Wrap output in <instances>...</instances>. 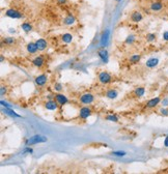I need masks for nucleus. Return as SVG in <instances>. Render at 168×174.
Here are the masks:
<instances>
[{
  "mask_svg": "<svg viewBox=\"0 0 168 174\" xmlns=\"http://www.w3.org/2000/svg\"><path fill=\"white\" fill-rule=\"evenodd\" d=\"M62 23L64 24V25H67V26H72V25H74V24L76 23V18L73 16V15H67V16L63 19Z\"/></svg>",
  "mask_w": 168,
  "mask_h": 174,
  "instance_id": "nucleus-20",
  "label": "nucleus"
},
{
  "mask_svg": "<svg viewBox=\"0 0 168 174\" xmlns=\"http://www.w3.org/2000/svg\"><path fill=\"white\" fill-rule=\"evenodd\" d=\"M53 89L56 91V92H61L63 90V86L61 83H59V82H55L53 85Z\"/></svg>",
  "mask_w": 168,
  "mask_h": 174,
  "instance_id": "nucleus-29",
  "label": "nucleus"
},
{
  "mask_svg": "<svg viewBox=\"0 0 168 174\" xmlns=\"http://www.w3.org/2000/svg\"><path fill=\"white\" fill-rule=\"evenodd\" d=\"M7 91H8L7 86L1 85V88H0V94H1V97H4V95L7 93Z\"/></svg>",
  "mask_w": 168,
  "mask_h": 174,
  "instance_id": "nucleus-31",
  "label": "nucleus"
},
{
  "mask_svg": "<svg viewBox=\"0 0 168 174\" xmlns=\"http://www.w3.org/2000/svg\"><path fill=\"white\" fill-rule=\"evenodd\" d=\"M98 55H99L100 59L102 60L103 62H107L108 61V51L105 49L104 47H102L101 49H99V51H98Z\"/></svg>",
  "mask_w": 168,
  "mask_h": 174,
  "instance_id": "nucleus-17",
  "label": "nucleus"
},
{
  "mask_svg": "<svg viewBox=\"0 0 168 174\" xmlns=\"http://www.w3.org/2000/svg\"><path fill=\"white\" fill-rule=\"evenodd\" d=\"M157 40V35L155 33H147L145 35V41L147 43H154Z\"/></svg>",
  "mask_w": 168,
  "mask_h": 174,
  "instance_id": "nucleus-28",
  "label": "nucleus"
},
{
  "mask_svg": "<svg viewBox=\"0 0 168 174\" xmlns=\"http://www.w3.org/2000/svg\"><path fill=\"white\" fill-rule=\"evenodd\" d=\"M160 113H161L162 115H164V116H168V109H165V108L161 109V110H160Z\"/></svg>",
  "mask_w": 168,
  "mask_h": 174,
  "instance_id": "nucleus-34",
  "label": "nucleus"
},
{
  "mask_svg": "<svg viewBox=\"0 0 168 174\" xmlns=\"http://www.w3.org/2000/svg\"><path fill=\"white\" fill-rule=\"evenodd\" d=\"M95 102V94L91 92H84L79 97V103L84 106H89Z\"/></svg>",
  "mask_w": 168,
  "mask_h": 174,
  "instance_id": "nucleus-3",
  "label": "nucleus"
},
{
  "mask_svg": "<svg viewBox=\"0 0 168 174\" xmlns=\"http://www.w3.org/2000/svg\"><path fill=\"white\" fill-rule=\"evenodd\" d=\"M111 154L114 156H119V158H121V156H127V152L123 151V150H116V151H112L111 152Z\"/></svg>",
  "mask_w": 168,
  "mask_h": 174,
  "instance_id": "nucleus-30",
  "label": "nucleus"
},
{
  "mask_svg": "<svg viewBox=\"0 0 168 174\" xmlns=\"http://www.w3.org/2000/svg\"><path fill=\"white\" fill-rule=\"evenodd\" d=\"M26 50H27V52L29 54L34 55V54L38 53V46H36V42H30V43H28L27 45H26Z\"/></svg>",
  "mask_w": 168,
  "mask_h": 174,
  "instance_id": "nucleus-15",
  "label": "nucleus"
},
{
  "mask_svg": "<svg viewBox=\"0 0 168 174\" xmlns=\"http://www.w3.org/2000/svg\"><path fill=\"white\" fill-rule=\"evenodd\" d=\"M32 152H33V149L30 146H25V148L23 150V153H32Z\"/></svg>",
  "mask_w": 168,
  "mask_h": 174,
  "instance_id": "nucleus-32",
  "label": "nucleus"
},
{
  "mask_svg": "<svg viewBox=\"0 0 168 174\" xmlns=\"http://www.w3.org/2000/svg\"><path fill=\"white\" fill-rule=\"evenodd\" d=\"M73 40H74L73 34L69 33V32L63 33L60 35V41H61L63 44H71L72 42H73Z\"/></svg>",
  "mask_w": 168,
  "mask_h": 174,
  "instance_id": "nucleus-19",
  "label": "nucleus"
},
{
  "mask_svg": "<svg viewBox=\"0 0 168 174\" xmlns=\"http://www.w3.org/2000/svg\"><path fill=\"white\" fill-rule=\"evenodd\" d=\"M141 60V55L140 54H133L129 57V62H131L132 64H136L138 62H140Z\"/></svg>",
  "mask_w": 168,
  "mask_h": 174,
  "instance_id": "nucleus-23",
  "label": "nucleus"
},
{
  "mask_svg": "<svg viewBox=\"0 0 168 174\" xmlns=\"http://www.w3.org/2000/svg\"><path fill=\"white\" fill-rule=\"evenodd\" d=\"M161 104H162V106H164V107H167L168 106V97H165L164 100H162V101H161Z\"/></svg>",
  "mask_w": 168,
  "mask_h": 174,
  "instance_id": "nucleus-35",
  "label": "nucleus"
},
{
  "mask_svg": "<svg viewBox=\"0 0 168 174\" xmlns=\"http://www.w3.org/2000/svg\"><path fill=\"white\" fill-rule=\"evenodd\" d=\"M109 34H110V31L108 29H106L105 31L103 32V35L101 38V46L102 47H105L108 43V40H109Z\"/></svg>",
  "mask_w": 168,
  "mask_h": 174,
  "instance_id": "nucleus-22",
  "label": "nucleus"
},
{
  "mask_svg": "<svg viewBox=\"0 0 168 174\" xmlns=\"http://www.w3.org/2000/svg\"><path fill=\"white\" fill-rule=\"evenodd\" d=\"M163 7H164V4H163V2L161 1H152V3L149 4V8L152 12H155V13H159L161 12V10H163Z\"/></svg>",
  "mask_w": 168,
  "mask_h": 174,
  "instance_id": "nucleus-12",
  "label": "nucleus"
},
{
  "mask_svg": "<svg viewBox=\"0 0 168 174\" xmlns=\"http://www.w3.org/2000/svg\"><path fill=\"white\" fill-rule=\"evenodd\" d=\"M118 90L115 88H109L107 89V91L105 92V97L109 100H115L118 97Z\"/></svg>",
  "mask_w": 168,
  "mask_h": 174,
  "instance_id": "nucleus-14",
  "label": "nucleus"
},
{
  "mask_svg": "<svg viewBox=\"0 0 168 174\" xmlns=\"http://www.w3.org/2000/svg\"><path fill=\"white\" fill-rule=\"evenodd\" d=\"M31 63L33 66L38 67V69H42L47 63V57L45 54H41V55H36L33 59L31 60Z\"/></svg>",
  "mask_w": 168,
  "mask_h": 174,
  "instance_id": "nucleus-4",
  "label": "nucleus"
},
{
  "mask_svg": "<svg viewBox=\"0 0 168 174\" xmlns=\"http://www.w3.org/2000/svg\"><path fill=\"white\" fill-rule=\"evenodd\" d=\"M121 1V0H115V2H119Z\"/></svg>",
  "mask_w": 168,
  "mask_h": 174,
  "instance_id": "nucleus-40",
  "label": "nucleus"
},
{
  "mask_svg": "<svg viewBox=\"0 0 168 174\" xmlns=\"http://www.w3.org/2000/svg\"><path fill=\"white\" fill-rule=\"evenodd\" d=\"M10 33H15V32H16V30L13 29V28H10Z\"/></svg>",
  "mask_w": 168,
  "mask_h": 174,
  "instance_id": "nucleus-39",
  "label": "nucleus"
},
{
  "mask_svg": "<svg viewBox=\"0 0 168 174\" xmlns=\"http://www.w3.org/2000/svg\"><path fill=\"white\" fill-rule=\"evenodd\" d=\"M135 42H136V36H135L134 34H130V35H128L125 40V44L126 45H129V46H132Z\"/></svg>",
  "mask_w": 168,
  "mask_h": 174,
  "instance_id": "nucleus-26",
  "label": "nucleus"
},
{
  "mask_svg": "<svg viewBox=\"0 0 168 174\" xmlns=\"http://www.w3.org/2000/svg\"><path fill=\"white\" fill-rule=\"evenodd\" d=\"M158 64H159V58L157 57H152L145 61V66L147 69H155L156 66H158Z\"/></svg>",
  "mask_w": 168,
  "mask_h": 174,
  "instance_id": "nucleus-16",
  "label": "nucleus"
},
{
  "mask_svg": "<svg viewBox=\"0 0 168 174\" xmlns=\"http://www.w3.org/2000/svg\"><path fill=\"white\" fill-rule=\"evenodd\" d=\"M4 15L8 18H12V19H22L24 18V15L23 13H21L20 10H15V8H8L4 12Z\"/></svg>",
  "mask_w": 168,
  "mask_h": 174,
  "instance_id": "nucleus-6",
  "label": "nucleus"
},
{
  "mask_svg": "<svg viewBox=\"0 0 168 174\" xmlns=\"http://www.w3.org/2000/svg\"><path fill=\"white\" fill-rule=\"evenodd\" d=\"M163 41H165V42H168V31H164V33H163Z\"/></svg>",
  "mask_w": 168,
  "mask_h": 174,
  "instance_id": "nucleus-37",
  "label": "nucleus"
},
{
  "mask_svg": "<svg viewBox=\"0 0 168 174\" xmlns=\"http://www.w3.org/2000/svg\"><path fill=\"white\" fill-rule=\"evenodd\" d=\"M21 28L24 32H26V33L32 31V29H33V27H32V25L29 22H23V23L21 24Z\"/></svg>",
  "mask_w": 168,
  "mask_h": 174,
  "instance_id": "nucleus-24",
  "label": "nucleus"
},
{
  "mask_svg": "<svg viewBox=\"0 0 168 174\" xmlns=\"http://www.w3.org/2000/svg\"><path fill=\"white\" fill-rule=\"evenodd\" d=\"M34 82H36V86L38 87H44L48 83V76L46 74H41V75L36 76L34 78Z\"/></svg>",
  "mask_w": 168,
  "mask_h": 174,
  "instance_id": "nucleus-8",
  "label": "nucleus"
},
{
  "mask_svg": "<svg viewBox=\"0 0 168 174\" xmlns=\"http://www.w3.org/2000/svg\"><path fill=\"white\" fill-rule=\"evenodd\" d=\"M3 112H4V114L8 115V116H10V117H17V118H21V117H22L20 114H18L17 112H15V111L13 110L12 108L3 109Z\"/></svg>",
  "mask_w": 168,
  "mask_h": 174,
  "instance_id": "nucleus-21",
  "label": "nucleus"
},
{
  "mask_svg": "<svg viewBox=\"0 0 168 174\" xmlns=\"http://www.w3.org/2000/svg\"><path fill=\"white\" fill-rule=\"evenodd\" d=\"M0 104H1V106L3 108H12V105H10V104H8L7 102L3 101V100H2V101L0 102Z\"/></svg>",
  "mask_w": 168,
  "mask_h": 174,
  "instance_id": "nucleus-33",
  "label": "nucleus"
},
{
  "mask_svg": "<svg viewBox=\"0 0 168 174\" xmlns=\"http://www.w3.org/2000/svg\"><path fill=\"white\" fill-rule=\"evenodd\" d=\"M54 99H55V101L57 102L58 104H59L60 107H63V106H65L67 104H69V97H67L65 94H63L61 92H57L54 94Z\"/></svg>",
  "mask_w": 168,
  "mask_h": 174,
  "instance_id": "nucleus-7",
  "label": "nucleus"
},
{
  "mask_svg": "<svg viewBox=\"0 0 168 174\" xmlns=\"http://www.w3.org/2000/svg\"><path fill=\"white\" fill-rule=\"evenodd\" d=\"M2 43L6 46H13L16 44V38H13V36H7V38H2Z\"/></svg>",
  "mask_w": 168,
  "mask_h": 174,
  "instance_id": "nucleus-25",
  "label": "nucleus"
},
{
  "mask_svg": "<svg viewBox=\"0 0 168 174\" xmlns=\"http://www.w3.org/2000/svg\"><path fill=\"white\" fill-rule=\"evenodd\" d=\"M143 20V15L139 10H134V12L131 13L130 15V21L132 23H139Z\"/></svg>",
  "mask_w": 168,
  "mask_h": 174,
  "instance_id": "nucleus-10",
  "label": "nucleus"
},
{
  "mask_svg": "<svg viewBox=\"0 0 168 174\" xmlns=\"http://www.w3.org/2000/svg\"><path fill=\"white\" fill-rule=\"evenodd\" d=\"M105 119L107 121H111V122H118L119 119H118V116L115 114H109L107 115V116H105Z\"/></svg>",
  "mask_w": 168,
  "mask_h": 174,
  "instance_id": "nucleus-27",
  "label": "nucleus"
},
{
  "mask_svg": "<svg viewBox=\"0 0 168 174\" xmlns=\"http://www.w3.org/2000/svg\"><path fill=\"white\" fill-rule=\"evenodd\" d=\"M161 97H152V99H150L149 101L147 102V104H145V108L147 109H152V108H156L157 106L159 105V104L161 103Z\"/></svg>",
  "mask_w": 168,
  "mask_h": 174,
  "instance_id": "nucleus-11",
  "label": "nucleus"
},
{
  "mask_svg": "<svg viewBox=\"0 0 168 174\" xmlns=\"http://www.w3.org/2000/svg\"><path fill=\"white\" fill-rule=\"evenodd\" d=\"M98 81L102 85H109L113 82V76L107 71H101L98 74Z\"/></svg>",
  "mask_w": 168,
  "mask_h": 174,
  "instance_id": "nucleus-1",
  "label": "nucleus"
},
{
  "mask_svg": "<svg viewBox=\"0 0 168 174\" xmlns=\"http://www.w3.org/2000/svg\"><path fill=\"white\" fill-rule=\"evenodd\" d=\"M56 2L58 5H64V4H67V0H56Z\"/></svg>",
  "mask_w": 168,
  "mask_h": 174,
  "instance_id": "nucleus-36",
  "label": "nucleus"
},
{
  "mask_svg": "<svg viewBox=\"0 0 168 174\" xmlns=\"http://www.w3.org/2000/svg\"><path fill=\"white\" fill-rule=\"evenodd\" d=\"M145 94V88L143 86H138L136 87V88L134 89V91H133V95H134L135 97H142L143 95Z\"/></svg>",
  "mask_w": 168,
  "mask_h": 174,
  "instance_id": "nucleus-18",
  "label": "nucleus"
},
{
  "mask_svg": "<svg viewBox=\"0 0 168 174\" xmlns=\"http://www.w3.org/2000/svg\"><path fill=\"white\" fill-rule=\"evenodd\" d=\"M59 107H60L59 104L55 101V99L48 100L45 103V108L47 109L48 111H57Z\"/></svg>",
  "mask_w": 168,
  "mask_h": 174,
  "instance_id": "nucleus-9",
  "label": "nucleus"
},
{
  "mask_svg": "<svg viewBox=\"0 0 168 174\" xmlns=\"http://www.w3.org/2000/svg\"><path fill=\"white\" fill-rule=\"evenodd\" d=\"M48 141V138L46 136H42V135H34V136L30 137V138L25 140V145L26 146H31V145L40 144V143H45Z\"/></svg>",
  "mask_w": 168,
  "mask_h": 174,
  "instance_id": "nucleus-2",
  "label": "nucleus"
},
{
  "mask_svg": "<svg viewBox=\"0 0 168 174\" xmlns=\"http://www.w3.org/2000/svg\"><path fill=\"white\" fill-rule=\"evenodd\" d=\"M93 115V109H91L89 106H84L80 108L79 113H78V117H79L80 120H86L87 118Z\"/></svg>",
  "mask_w": 168,
  "mask_h": 174,
  "instance_id": "nucleus-5",
  "label": "nucleus"
},
{
  "mask_svg": "<svg viewBox=\"0 0 168 174\" xmlns=\"http://www.w3.org/2000/svg\"><path fill=\"white\" fill-rule=\"evenodd\" d=\"M164 146L165 147H168V136L165 138V140H164Z\"/></svg>",
  "mask_w": 168,
  "mask_h": 174,
  "instance_id": "nucleus-38",
  "label": "nucleus"
},
{
  "mask_svg": "<svg viewBox=\"0 0 168 174\" xmlns=\"http://www.w3.org/2000/svg\"><path fill=\"white\" fill-rule=\"evenodd\" d=\"M36 44L38 48V51H41V52H44L45 50L48 49V47H49V44H48L47 40H45V38H38V40L36 41Z\"/></svg>",
  "mask_w": 168,
  "mask_h": 174,
  "instance_id": "nucleus-13",
  "label": "nucleus"
}]
</instances>
